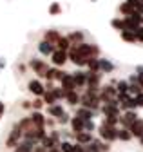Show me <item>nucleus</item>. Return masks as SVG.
I'll return each instance as SVG.
<instances>
[{"instance_id": "nucleus-1", "label": "nucleus", "mask_w": 143, "mask_h": 152, "mask_svg": "<svg viewBox=\"0 0 143 152\" xmlns=\"http://www.w3.org/2000/svg\"><path fill=\"white\" fill-rule=\"evenodd\" d=\"M78 103H82L83 107H87V109H91V110H94V109H98V105H100V96L96 92H91V91H87L83 96L80 98V102Z\"/></svg>"}, {"instance_id": "nucleus-2", "label": "nucleus", "mask_w": 143, "mask_h": 152, "mask_svg": "<svg viewBox=\"0 0 143 152\" xmlns=\"http://www.w3.org/2000/svg\"><path fill=\"white\" fill-rule=\"evenodd\" d=\"M98 130H100V136H101L103 140H107V141H114V140H116V132H118V130H116L114 125H109V123L103 121Z\"/></svg>"}, {"instance_id": "nucleus-3", "label": "nucleus", "mask_w": 143, "mask_h": 152, "mask_svg": "<svg viewBox=\"0 0 143 152\" xmlns=\"http://www.w3.org/2000/svg\"><path fill=\"white\" fill-rule=\"evenodd\" d=\"M20 138H22V130H20L18 125H15L13 130H11V134H9V138H7V147H9V148H15L16 145H18Z\"/></svg>"}, {"instance_id": "nucleus-4", "label": "nucleus", "mask_w": 143, "mask_h": 152, "mask_svg": "<svg viewBox=\"0 0 143 152\" xmlns=\"http://www.w3.org/2000/svg\"><path fill=\"white\" fill-rule=\"evenodd\" d=\"M31 69L36 72L40 78H45V71H47V65H45V62H42V60H36V58H33L31 60Z\"/></svg>"}, {"instance_id": "nucleus-5", "label": "nucleus", "mask_w": 143, "mask_h": 152, "mask_svg": "<svg viewBox=\"0 0 143 152\" xmlns=\"http://www.w3.org/2000/svg\"><path fill=\"white\" fill-rule=\"evenodd\" d=\"M136 118H138V114H136V112H134L132 109H129L127 112L123 114V116H120V118H118V121H120V123H121V125H123L125 129H129V127H131V123H132V121H134Z\"/></svg>"}, {"instance_id": "nucleus-6", "label": "nucleus", "mask_w": 143, "mask_h": 152, "mask_svg": "<svg viewBox=\"0 0 143 152\" xmlns=\"http://www.w3.org/2000/svg\"><path fill=\"white\" fill-rule=\"evenodd\" d=\"M116 96H118V92H116V89H114L112 85H105V87L101 89V92H100V100H103V102L114 100Z\"/></svg>"}, {"instance_id": "nucleus-7", "label": "nucleus", "mask_w": 143, "mask_h": 152, "mask_svg": "<svg viewBox=\"0 0 143 152\" xmlns=\"http://www.w3.org/2000/svg\"><path fill=\"white\" fill-rule=\"evenodd\" d=\"M51 58H53V64H55L56 67H58V65L62 67V65L67 62V53H65V51H62V49L53 51V53H51Z\"/></svg>"}, {"instance_id": "nucleus-8", "label": "nucleus", "mask_w": 143, "mask_h": 152, "mask_svg": "<svg viewBox=\"0 0 143 152\" xmlns=\"http://www.w3.org/2000/svg\"><path fill=\"white\" fill-rule=\"evenodd\" d=\"M129 130H131L132 136H138V138H139V136L143 134V120H141V118H136V120L131 123Z\"/></svg>"}, {"instance_id": "nucleus-9", "label": "nucleus", "mask_w": 143, "mask_h": 152, "mask_svg": "<svg viewBox=\"0 0 143 152\" xmlns=\"http://www.w3.org/2000/svg\"><path fill=\"white\" fill-rule=\"evenodd\" d=\"M60 87L62 89H65V91H73L76 85H74V80H73V74H69V72H65L63 76H62V80H60Z\"/></svg>"}, {"instance_id": "nucleus-10", "label": "nucleus", "mask_w": 143, "mask_h": 152, "mask_svg": "<svg viewBox=\"0 0 143 152\" xmlns=\"http://www.w3.org/2000/svg\"><path fill=\"white\" fill-rule=\"evenodd\" d=\"M29 91L34 94V96H42L44 91H45V87L42 85L40 80H31V82H29Z\"/></svg>"}, {"instance_id": "nucleus-11", "label": "nucleus", "mask_w": 143, "mask_h": 152, "mask_svg": "<svg viewBox=\"0 0 143 152\" xmlns=\"http://www.w3.org/2000/svg\"><path fill=\"white\" fill-rule=\"evenodd\" d=\"M67 58L71 60V62H73V64H76V65H80V67H83L85 64H87V60L83 58V56H80L76 51H73V49H71L69 47V54H67Z\"/></svg>"}, {"instance_id": "nucleus-12", "label": "nucleus", "mask_w": 143, "mask_h": 152, "mask_svg": "<svg viewBox=\"0 0 143 152\" xmlns=\"http://www.w3.org/2000/svg\"><path fill=\"white\" fill-rule=\"evenodd\" d=\"M33 147H34V141L24 140L22 143H18V145L15 147V152H33Z\"/></svg>"}, {"instance_id": "nucleus-13", "label": "nucleus", "mask_w": 143, "mask_h": 152, "mask_svg": "<svg viewBox=\"0 0 143 152\" xmlns=\"http://www.w3.org/2000/svg\"><path fill=\"white\" fill-rule=\"evenodd\" d=\"M74 134H76V141L82 143V145H87V143L93 141L91 132H87V130H80V132H74Z\"/></svg>"}, {"instance_id": "nucleus-14", "label": "nucleus", "mask_w": 143, "mask_h": 152, "mask_svg": "<svg viewBox=\"0 0 143 152\" xmlns=\"http://www.w3.org/2000/svg\"><path fill=\"white\" fill-rule=\"evenodd\" d=\"M121 22H123V29H127V31H134L138 26H141L139 22L134 20L131 15H127V16H125V20H121Z\"/></svg>"}, {"instance_id": "nucleus-15", "label": "nucleus", "mask_w": 143, "mask_h": 152, "mask_svg": "<svg viewBox=\"0 0 143 152\" xmlns=\"http://www.w3.org/2000/svg\"><path fill=\"white\" fill-rule=\"evenodd\" d=\"M29 118H31V121H33L34 127H44L45 125V118L42 116V112H38V110H34Z\"/></svg>"}, {"instance_id": "nucleus-16", "label": "nucleus", "mask_w": 143, "mask_h": 152, "mask_svg": "<svg viewBox=\"0 0 143 152\" xmlns=\"http://www.w3.org/2000/svg\"><path fill=\"white\" fill-rule=\"evenodd\" d=\"M73 80H74V85H76V87H83L85 82H87V72H82V71L74 72V74H73Z\"/></svg>"}, {"instance_id": "nucleus-17", "label": "nucleus", "mask_w": 143, "mask_h": 152, "mask_svg": "<svg viewBox=\"0 0 143 152\" xmlns=\"http://www.w3.org/2000/svg\"><path fill=\"white\" fill-rule=\"evenodd\" d=\"M58 38H60V33L58 31H45V34H44V40L49 42V44H53V45H56Z\"/></svg>"}, {"instance_id": "nucleus-18", "label": "nucleus", "mask_w": 143, "mask_h": 152, "mask_svg": "<svg viewBox=\"0 0 143 152\" xmlns=\"http://www.w3.org/2000/svg\"><path fill=\"white\" fill-rule=\"evenodd\" d=\"M85 65L89 67V71H93V72H98V71H100V60L96 58V56H91V58L87 60Z\"/></svg>"}, {"instance_id": "nucleus-19", "label": "nucleus", "mask_w": 143, "mask_h": 152, "mask_svg": "<svg viewBox=\"0 0 143 152\" xmlns=\"http://www.w3.org/2000/svg\"><path fill=\"white\" fill-rule=\"evenodd\" d=\"M38 51L42 53V54H51L53 51H55V49H53V44H49V42H45V40H42L40 44H38Z\"/></svg>"}, {"instance_id": "nucleus-20", "label": "nucleus", "mask_w": 143, "mask_h": 152, "mask_svg": "<svg viewBox=\"0 0 143 152\" xmlns=\"http://www.w3.org/2000/svg\"><path fill=\"white\" fill-rule=\"evenodd\" d=\"M65 100H67L71 105H76V103L80 102V96L76 94V91L73 89V91H67V92H65Z\"/></svg>"}, {"instance_id": "nucleus-21", "label": "nucleus", "mask_w": 143, "mask_h": 152, "mask_svg": "<svg viewBox=\"0 0 143 152\" xmlns=\"http://www.w3.org/2000/svg\"><path fill=\"white\" fill-rule=\"evenodd\" d=\"M131 138H132L131 130H129V129H125V127H123L121 130H118V132H116V140H121V141H129Z\"/></svg>"}, {"instance_id": "nucleus-22", "label": "nucleus", "mask_w": 143, "mask_h": 152, "mask_svg": "<svg viewBox=\"0 0 143 152\" xmlns=\"http://www.w3.org/2000/svg\"><path fill=\"white\" fill-rule=\"evenodd\" d=\"M121 40H123V42H129V44L136 42V34H134V31H127V29H123V31H121Z\"/></svg>"}, {"instance_id": "nucleus-23", "label": "nucleus", "mask_w": 143, "mask_h": 152, "mask_svg": "<svg viewBox=\"0 0 143 152\" xmlns=\"http://www.w3.org/2000/svg\"><path fill=\"white\" fill-rule=\"evenodd\" d=\"M49 114H51V116H55V118H58L60 116V114L63 112V109H62V105L60 103H53V105H49Z\"/></svg>"}, {"instance_id": "nucleus-24", "label": "nucleus", "mask_w": 143, "mask_h": 152, "mask_svg": "<svg viewBox=\"0 0 143 152\" xmlns=\"http://www.w3.org/2000/svg\"><path fill=\"white\" fill-rule=\"evenodd\" d=\"M71 127H73V130H74V132H80V130H83V120H82L80 116L73 118V120H71Z\"/></svg>"}, {"instance_id": "nucleus-25", "label": "nucleus", "mask_w": 143, "mask_h": 152, "mask_svg": "<svg viewBox=\"0 0 143 152\" xmlns=\"http://www.w3.org/2000/svg\"><path fill=\"white\" fill-rule=\"evenodd\" d=\"M56 47H58V49H62V51H67V49L71 47L69 38H67V36H60V38H58V42H56Z\"/></svg>"}, {"instance_id": "nucleus-26", "label": "nucleus", "mask_w": 143, "mask_h": 152, "mask_svg": "<svg viewBox=\"0 0 143 152\" xmlns=\"http://www.w3.org/2000/svg\"><path fill=\"white\" fill-rule=\"evenodd\" d=\"M76 116H80L83 121H85V120H91V118H93V110H91V109H87V107H82V109L78 110Z\"/></svg>"}, {"instance_id": "nucleus-27", "label": "nucleus", "mask_w": 143, "mask_h": 152, "mask_svg": "<svg viewBox=\"0 0 143 152\" xmlns=\"http://www.w3.org/2000/svg\"><path fill=\"white\" fill-rule=\"evenodd\" d=\"M18 127H20V130L22 132H27V130H31L34 125H33V121H31V118H24L20 123H18Z\"/></svg>"}, {"instance_id": "nucleus-28", "label": "nucleus", "mask_w": 143, "mask_h": 152, "mask_svg": "<svg viewBox=\"0 0 143 152\" xmlns=\"http://www.w3.org/2000/svg\"><path fill=\"white\" fill-rule=\"evenodd\" d=\"M120 11L125 15V16H127V15H131V13H134L136 11V7L132 6V4H129V2H123L121 6H120Z\"/></svg>"}, {"instance_id": "nucleus-29", "label": "nucleus", "mask_w": 143, "mask_h": 152, "mask_svg": "<svg viewBox=\"0 0 143 152\" xmlns=\"http://www.w3.org/2000/svg\"><path fill=\"white\" fill-rule=\"evenodd\" d=\"M143 89L138 85V82H131V85H129V89H127V92L131 94V96H136V94H139Z\"/></svg>"}, {"instance_id": "nucleus-30", "label": "nucleus", "mask_w": 143, "mask_h": 152, "mask_svg": "<svg viewBox=\"0 0 143 152\" xmlns=\"http://www.w3.org/2000/svg\"><path fill=\"white\" fill-rule=\"evenodd\" d=\"M100 69L103 72H112L114 71V65L109 62V60H100Z\"/></svg>"}, {"instance_id": "nucleus-31", "label": "nucleus", "mask_w": 143, "mask_h": 152, "mask_svg": "<svg viewBox=\"0 0 143 152\" xmlns=\"http://www.w3.org/2000/svg\"><path fill=\"white\" fill-rule=\"evenodd\" d=\"M51 91H53V94H55V98L56 100H62V98H65V89H62V87H55V89H53L51 87Z\"/></svg>"}, {"instance_id": "nucleus-32", "label": "nucleus", "mask_w": 143, "mask_h": 152, "mask_svg": "<svg viewBox=\"0 0 143 152\" xmlns=\"http://www.w3.org/2000/svg\"><path fill=\"white\" fill-rule=\"evenodd\" d=\"M58 148H60V152H73V145H71L69 141H62V143H58Z\"/></svg>"}, {"instance_id": "nucleus-33", "label": "nucleus", "mask_w": 143, "mask_h": 152, "mask_svg": "<svg viewBox=\"0 0 143 152\" xmlns=\"http://www.w3.org/2000/svg\"><path fill=\"white\" fill-rule=\"evenodd\" d=\"M67 38H69V42H82L83 40V34L82 33H71Z\"/></svg>"}, {"instance_id": "nucleus-34", "label": "nucleus", "mask_w": 143, "mask_h": 152, "mask_svg": "<svg viewBox=\"0 0 143 152\" xmlns=\"http://www.w3.org/2000/svg\"><path fill=\"white\" fill-rule=\"evenodd\" d=\"M60 11H62V7H60L58 2H53V4L49 6V13H51V15H60Z\"/></svg>"}, {"instance_id": "nucleus-35", "label": "nucleus", "mask_w": 143, "mask_h": 152, "mask_svg": "<svg viewBox=\"0 0 143 152\" xmlns=\"http://www.w3.org/2000/svg\"><path fill=\"white\" fill-rule=\"evenodd\" d=\"M31 105H33V109H34V110H40V109L44 107V100H42V96H36V100H34Z\"/></svg>"}, {"instance_id": "nucleus-36", "label": "nucleus", "mask_w": 143, "mask_h": 152, "mask_svg": "<svg viewBox=\"0 0 143 152\" xmlns=\"http://www.w3.org/2000/svg\"><path fill=\"white\" fill-rule=\"evenodd\" d=\"M127 89H129V83L127 82H118V87H116V92L120 94V92H127Z\"/></svg>"}, {"instance_id": "nucleus-37", "label": "nucleus", "mask_w": 143, "mask_h": 152, "mask_svg": "<svg viewBox=\"0 0 143 152\" xmlns=\"http://www.w3.org/2000/svg\"><path fill=\"white\" fill-rule=\"evenodd\" d=\"M111 26H112L114 29H118V31H123V22H121V20H118V18L111 20Z\"/></svg>"}, {"instance_id": "nucleus-38", "label": "nucleus", "mask_w": 143, "mask_h": 152, "mask_svg": "<svg viewBox=\"0 0 143 152\" xmlns=\"http://www.w3.org/2000/svg\"><path fill=\"white\" fill-rule=\"evenodd\" d=\"M134 34H136V40L143 42V27H141V26H138V27L134 29Z\"/></svg>"}, {"instance_id": "nucleus-39", "label": "nucleus", "mask_w": 143, "mask_h": 152, "mask_svg": "<svg viewBox=\"0 0 143 152\" xmlns=\"http://www.w3.org/2000/svg\"><path fill=\"white\" fill-rule=\"evenodd\" d=\"M73 152H89V150H87V147H83L82 143H76V145H73Z\"/></svg>"}, {"instance_id": "nucleus-40", "label": "nucleus", "mask_w": 143, "mask_h": 152, "mask_svg": "<svg viewBox=\"0 0 143 152\" xmlns=\"http://www.w3.org/2000/svg\"><path fill=\"white\" fill-rule=\"evenodd\" d=\"M103 121H105V123H109V125H116V123H118V118H116V116H105Z\"/></svg>"}, {"instance_id": "nucleus-41", "label": "nucleus", "mask_w": 143, "mask_h": 152, "mask_svg": "<svg viewBox=\"0 0 143 152\" xmlns=\"http://www.w3.org/2000/svg\"><path fill=\"white\" fill-rule=\"evenodd\" d=\"M134 102H136V105H138V107H143V92L136 94V96H134Z\"/></svg>"}, {"instance_id": "nucleus-42", "label": "nucleus", "mask_w": 143, "mask_h": 152, "mask_svg": "<svg viewBox=\"0 0 143 152\" xmlns=\"http://www.w3.org/2000/svg\"><path fill=\"white\" fill-rule=\"evenodd\" d=\"M134 7H136V11H138V13H141V15H143V0H138Z\"/></svg>"}, {"instance_id": "nucleus-43", "label": "nucleus", "mask_w": 143, "mask_h": 152, "mask_svg": "<svg viewBox=\"0 0 143 152\" xmlns=\"http://www.w3.org/2000/svg\"><path fill=\"white\" fill-rule=\"evenodd\" d=\"M51 140H53V141H55V143L58 145V141H60V138H58V132H56V130H53V132H51Z\"/></svg>"}, {"instance_id": "nucleus-44", "label": "nucleus", "mask_w": 143, "mask_h": 152, "mask_svg": "<svg viewBox=\"0 0 143 152\" xmlns=\"http://www.w3.org/2000/svg\"><path fill=\"white\" fill-rule=\"evenodd\" d=\"M138 85L143 89V72H139V74H138Z\"/></svg>"}, {"instance_id": "nucleus-45", "label": "nucleus", "mask_w": 143, "mask_h": 152, "mask_svg": "<svg viewBox=\"0 0 143 152\" xmlns=\"http://www.w3.org/2000/svg\"><path fill=\"white\" fill-rule=\"evenodd\" d=\"M4 110H6V105H4L2 102H0V118H2V116H4Z\"/></svg>"}, {"instance_id": "nucleus-46", "label": "nucleus", "mask_w": 143, "mask_h": 152, "mask_svg": "<svg viewBox=\"0 0 143 152\" xmlns=\"http://www.w3.org/2000/svg\"><path fill=\"white\" fill-rule=\"evenodd\" d=\"M33 152H45L44 147H33Z\"/></svg>"}, {"instance_id": "nucleus-47", "label": "nucleus", "mask_w": 143, "mask_h": 152, "mask_svg": "<svg viewBox=\"0 0 143 152\" xmlns=\"http://www.w3.org/2000/svg\"><path fill=\"white\" fill-rule=\"evenodd\" d=\"M47 152H60V148L58 147H51V148H47Z\"/></svg>"}, {"instance_id": "nucleus-48", "label": "nucleus", "mask_w": 143, "mask_h": 152, "mask_svg": "<svg viewBox=\"0 0 143 152\" xmlns=\"http://www.w3.org/2000/svg\"><path fill=\"white\" fill-rule=\"evenodd\" d=\"M127 2H129V4H132V6H136V2H138V0H127Z\"/></svg>"}, {"instance_id": "nucleus-49", "label": "nucleus", "mask_w": 143, "mask_h": 152, "mask_svg": "<svg viewBox=\"0 0 143 152\" xmlns=\"http://www.w3.org/2000/svg\"><path fill=\"white\" fill-rule=\"evenodd\" d=\"M139 140H141V143H143V134H141V136H139Z\"/></svg>"}, {"instance_id": "nucleus-50", "label": "nucleus", "mask_w": 143, "mask_h": 152, "mask_svg": "<svg viewBox=\"0 0 143 152\" xmlns=\"http://www.w3.org/2000/svg\"><path fill=\"white\" fill-rule=\"evenodd\" d=\"M141 24H143V16H141Z\"/></svg>"}]
</instances>
